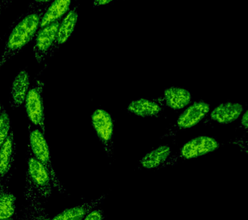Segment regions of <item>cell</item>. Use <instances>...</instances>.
<instances>
[{"instance_id": "cell-26", "label": "cell", "mask_w": 248, "mask_h": 220, "mask_svg": "<svg viewBox=\"0 0 248 220\" xmlns=\"http://www.w3.org/2000/svg\"><path fill=\"white\" fill-rule=\"evenodd\" d=\"M5 220H20V219H18V218H17L16 217V218L13 217V218H11V219Z\"/></svg>"}, {"instance_id": "cell-25", "label": "cell", "mask_w": 248, "mask_h": 220, "mask_svg": "<svg viewBox=\"0 0 248 220\" xmlns=\"http://www.w3.org/2000/svg\"><path fill=\"white\" fill-rule=\"evenodd\" d=\"M111 2V1H106V0H102V1H94V7H97L99 6H101V5H104L106 4H108V3H109Z\"/></svg>"}, {"instance_id": "cell-11", "label": "cell", "mask_w": 248, "mask_h": 220, "mask_svg": "<svg viewBox=\"0 0 248 220\" xmlns=\"http://www.w3.org/2000/svg\"><path fill=\"white\" fill-rule=\"evenodd\" d=\"M16 144L13 131H11L0 148V187L11 176V170L15 161Z\"/></svg>"}, {"instance_id": "cell-6", "label": "cell", "mask_w": 248, "mask_h": 220, "mask_svg": "<svg viewBox=\"0 0 248 220\" xmlns=\"http://www.w3.org/2000/svg\"><path fill=\"white\" fill-rule=\"evenodd\" d=\"M91 123L97 136L104 146L108 158L114 154V122L110 114L102 109L95 110L91 115Z\"/></svg>"}, {"instance_id": "cell-10", "label": "cell", "mask_w": 248, "mask_h": 220, "mask_svg": "<svg viewBox=\"0 0 248 220\" xmlns=\"http://www.w3.org/2000/svg\"><path fill=\"white\" fill-rule=\"evenodd\" d=\"M210 105L204 102H195L184 110L178 117L176 127L179 129L191 128L209 113Z\"/></svg>"}, {"instance_id": "cell-16", "label": "cell", "mask_w": 248, "mask_h": 220, "mask_svg": "<svg viewBox=\"0 0 248 220\" xmlns=\"http://www.w3.org/2000/svg\"><path fill=\"white\" fill-rule=\"evenodd\" d=\"M10 178L11 176L0 187V220L11 219L15 215L16 197L8 189Z\"/></svg>"}, {"instance_id": "cell-13", "label": "cell", "mask_w": 248, "mask_h": 220, "mask_svg": "<svg viewBox=\"0 0 248 220\" xmlns=\"http://www.w3.org/2000/svg\"><path fill=\"white\" fill-rule=\"evenodd\" d=\"M171 148L167 145H162L145 154L140 160V165L143 169L151 170L162 169L171 156Z\"/></svg>"}, {"instance_id": "cell-21", "label": "cell", "mask_w": 248, "mask_h": 220, "mask_svg": "<svg viewBox=\"0 0 248 220\" xmlns=\"http://www.w3.org/2000/svg\"><path fill=\"white\" fill-rule=\"evenodd\" d=\"M83 220H104V214L101 208L89 212Z\"/></svg>"}, {"instance_id": "cell-19", "label": "cell", "mask_w": 248, "mask_h": 220, "mask_svg": "<svg viewBox=\"0 0 248 220\" xmlns=\"http://www.w3.org/2000/svg\"><path fill=\"white\" fill-rule=\"evenodd\" d=\"M24 196L28 202L29 207L32 210L38 220H53L48 216L41 202V197L36 191L29 185L25 183Z\"/></svg>"}, {"instance_id": "cell-14", "label": "cell", "mask_w": 248, "mask_h": 220, "mask_svg": "<svg viewBox=\"0 0 248 220\" xmlns=\"http://www.w3.org/2000/svg\"><path fill=\"white\" fill-rule=\"evenodd\" d=\"M106 195H102L98 198L84 203L79 205L74 206L63 210L54 216L53 220H83L89 212L94 210L97 206L102 204L106 199Z\"/></svg>"}, {"instance_id": "cell-9", "label": "cell", "mask_w": 248, "mask_h": 220, "mask_svg": "<svg viewBox=\"0 0 248 220\" xmlns=\"http://www.w3.org/2000/svg\"><path fill=\"white\" fill-rule=\"evenodd\" d=\"M30 84L29 73L23 69L19 71L12 83L9 100L12 109H18L24 104Z\"/></svg>"}, {"instance_id": "cell-7", "label": "cell", "mask_w": 248, "mask_h": 220, "mask_svg": "<svg viewBox=\"0 0 248 220\" xmlns=\"http://www.w3.org/2000/svg\"><path fill=\"white\" fill-rule=\"evenodd\" d=\"M62 20V18L38 30L33 48L35 59L38 63H42L48 59Z\"/></svg>"}, {"instance_id": "cell-18", "label": "cell", "mask_w": 248, "mask_h": 220, "mask_svg": "<svg viewBox=\"0 0 248 220\" xmlns=\"http://www.w3.org/2000/svg\"><path fill=\"white\" fill-rule=\"evenodd\" d=\"M71 4V1H52L43 15L38 30L62 18L64 14L69 11Z\"/></svg>"}, {"instance_id": "cell-4", "label": "cell", "mask_w": 248, "mask_h": 220, "mask_svg": "<svg viewBox=\"0 0 248 220\" xmlns=\"http://www.w3.org/2000/svg\"><path fill=\"white\" fill-rule=\"evenodd\" d=\"M27 160L26 183L31 185L41 198H50L54 187L49 174L44 166L33 155L29 146Z\"/></svg>"}, {"instance_id": "cell-20", "label": "cell", "mask_w": 248, "mask_h": 220, "mask_svg": "<svg viewBox=\"0 0 248 220\" xmlns=\"http://www.w3.org/2000/svg\"><path fill=\"white\" fill-rule=\"evenodd\" d=\"M11 119H10L7 110L3 105L1 115H0V148L9 136L11 131Z\"/></svg>"}, {"instance_id": "cell-22", "label": "cell", "mask_w": 248, "mask_h": 220, "mask_svg": "<svg viewBox=\"0 0 248 220\" xmlns=\"http://www.w3.org/2000/svg\"><path fill=\"white\" fill-rule=\"evenodd\" d=\"M20 220H38L36 216H34L32 210L27 206L23 212L22 217L20 218Z\"/></svg>"}, {"instance_id": "cell-8", "label": "cell", "mask_w": 248, "mask_h": 220, "mask_svg": "<svg viewBox=\"0 0 248 220\" xmlns=\"http://www.w3.org/2000/svg\"><path fill=\"white\" fill-rule=\"evenodd\" d=\"M78 8V5H75L73 8L69 9L67 15L64 17L63 19H62L56 34L55 41L50 50L48 58L53 57L58 50L60 49V46L65 44L73 33L78 20L79 15Z\"/></svg>"}, {"instance_id": "cell-5", "label": "cell", "mask_w": 248, "mask_h": 220, "mask_svg": "<svg viewBox=\"0 0 248 220\" xmlns=\"http://www.w3.org/2000/svg\"><path fill=\"white\" fill-rule=\"evenodd\" d=\"M45 84L43 81L36 80L30 87L26 99L25 107L27 117L31 123L46 132L45 113L44 105V88Z\"/></svg>"}, {"instance_id": "cell-2", "label": "cell", "mask_w": 248, "mask_h": 220, "mask_svg": "<svg viewBox=\"0 0 248 220\" xmlns=\"http://www.w3.org/2000/svg\"><path fill=\"white\" fill-rule=\"evenodd\" d=\"M29 147L34 157L44 166L51 179L52 186L60 194H65L66 190L58 178L52 165L49 147L45 133L32 123L29 124Z\"/></svg>"}, {"instance_id": "cell-12", "label": "cell", "mask_w": 248, "mask_h": 220, "mask_svg": "<svg viewBox=\"0 0 248 220\" xmlns=\"http://www.w3.org/2000/svg\"><path fill=\"white\" fill-rule=\"evenodd\" d=\"M243 112L244 106L241 103L226 102L215 107L211 112L210 117L220 124H229L239 118Z\"/></svg>"}, {"instance_id": "cell-3", "label": "cell", "mask_w": 248, "mask_h": 220, "mask_svg": "<svg viewBox=\"0 0 248 220\" xmlns=\"http://www.w3.org/2000/svg\"><path fill=\"white\" fill-rule=\"evenodd\" d=\"M220 147L218 141L212 137L199 136L186 142L180 148L178 154L171 156L162 169L173 167L180 161L195 159L217 150Z\"/></svg>"}, {"instance_id": "cell-24", "label": "cell", "mask_w": 248, "mask_h": 220, "mask_svg": "<svg viewBox=\"0 0 248 220\" xmlns=\"http://www.w3.org/2000/svg\"><path fill=\"white\" fill-rule=\"evenodd\" d=\"M12 1L9 0H2L0 1V14L5 8H7L10 4H11Z\"/></svg>"}, {"instance_id": "cell-17", "label": "cell", "mask_w": 248, "mask_h": 220, "mask_svg": "<svg viewBox=\"0 0 248 220\" xmlns=\"http://www.w3.org/2000/svg\"><path fill=\"white\" fill-rule=\"evenodd\" d=\"M128 112L140 117H154L161 111V107L156 102L146 98L133 100L127 108Z\"/></svg>"}, {"instance_id": "cell-27", "label": "cell", "mask_w": 248, "mask_h": 220, "mask_svg": "<svg viewBox=\"0 0 248 220\" xmlns=\"http://www.w3.org/2000/svg\"><path fill=\"white\" fill-rule=\"evenodd\" d=\"M2 107H3V105H1V102H0V115H1Z\"/></svg>"}, {"instance_id": "cell-1", "label": "cell", "mask_w": 248, "mask_h": 220, "mask_svg": "<svg viewBox=\"0 0 248 220\" xmlns=\"http://www.w3.org/2000/svg\"><path fill=\"white\" fill-rule=\"evenodd\" d=\"M51 1H34L18 18L6 42L0 56V69L16 55L38 33L41 20Z\"/></svg>"}, {"instance_id": "cell-15", "label": "cell", "mask_w": 248, "mask_h": 220, "mask_svg": "<svg viewBox=\"0 0 248 220\" xmlns=\"http://www.w3.org/2000/svg\"><path fill=\"white\" fill-rule=\"evenodd\" d=\"M164 98L168 107L173 110H181L191 102L192 96L186 88L171 87L164 90Z\"/></svg>"}, {"instance_id": "cell-23", "label": "cell", "mask_w": 248, "mask_h": 220, "mask_svg": "<svg viewBox=\"0 0 248 220\" xmlns=\"http://www.w3.org/2000/svg\"><path fill=\"white\" fill-rule=\"evenodd\" d=\"M241 125L244 127L246 130L248 129V111L244 112L241 119Z\"/></svg>"}]
</instances>
